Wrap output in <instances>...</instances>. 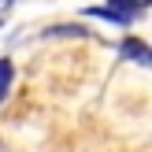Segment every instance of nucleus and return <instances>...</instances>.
<instances>
[{"label": "nucleus", "instance_id": "nucleus-1", "mask_svg": "<svg viewBox=\"0 0 152 152\" xmlns=\"http://www.w3.org/2000/svg\"><path fill=\"white\" fill-rule=\"evenodd\" d=\"M119 52H123V59H134V63H141V67L152 63V52H148V45L141 41V37H126V41L119 45Z\"/></svg>", "mask_w": 152, "mask_h": 152}, {"label": "nucleus", "instance_id": "nucleus-2", "mask_svg": "<svg viewBox=\"0 0 152 152\" xmlns=\"http://www.w3.org/2000/svg\"><path fill=\"white\" fill-rule=\"evenodd\" d=\"M45 37H78V41H86L89 30L82 26V22H59V26H48V30H45Z\"/></svg>", "mask_w": 152, "mask_h": 152}, {"label": "nucleus", "instance_id": "nucleus-3", "mask_svg": "<svg viewBox=\"0 0 152 152\" xmlns=\"http://www.w3.org/2000/svg\"><path fill=\"white\" fill-rule=\"evenodd\" d=\"M7 89H11V63L0 59V100L7 96Z\"/></svg>", "mask_w": 152, "mask_h": 152}, {"label": "nucleus", "instance_id": "nucleus-4", "mask_svg": "<svg viewBox=\"0 0 152 152\" xmlns=\"http://www.w3.org/2000/svg\"><path fill=\"white\" fill-rule=\"evenodd\" d=\"M4 4H7V0H4Z\"/></svg>", "mask_w": 152, "mask_h": 152}]
</instances>
